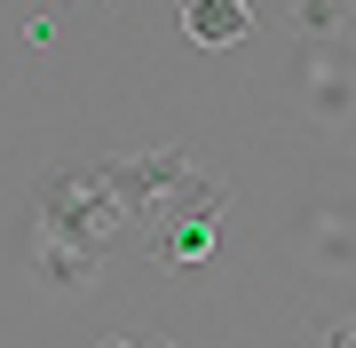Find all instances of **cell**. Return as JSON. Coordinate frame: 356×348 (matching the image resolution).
I'll list each match as a JSON object with an SVG mask.
<instances>
[{"mask_svg": "<svg viewBox=\"0 0 356 348\" xmlns=\"http://www.w3.org/2000/svg\"><path fill=\"white\" fill-rule=\"evenodd\" d=\"M293 24H301V40H332V32L348 24V0H301Z\"/></svg>", "mask_w": 356, "mask_h": 348, "instance_id": "cell-6", "label": "cell"}, {"mask_svg": "<svg viewBox=\"0 0 356 348\" xmlns=\"http://www.w3.org/2000/svg\"><path fill=\"white\" fill-rule=\"evenodd\" d=\"M182 32H191L198 48H229V40L254 32V8H245V0H182Z\"/></svg>", "mask_w": 356, "mask_h": 348, "instance_id": "cell-4", "label": "cell"}, {"mask_svg": "<svg viewBox=\"0 0 356 348\" xmlns=\"http://www.w3.org/2000/svg\"><path fill=\"white\" fill-rule=\"evenodd\" d=\"M32 206H40V245H64V254H88V261H103L111 245L143 238L135 214L111 198V182H103L95 158H79V167H48L40 190H32Z\"/></svg>", "mask_w": 356, "mask_h": 348, "instance_id": "cell-1", "label": "cell"}, {"mask_svg": "<svg viewBox=\"0 0 356 348\" xmlns=\"http://www.w3.org/2000/svg\"><path fill=\"white\" fill-rule=\"evenodd\" d=\"M95 167H103V182H111V198L135 214V230L151 222V206H159L166 190H182V182L198 174L182 151H135V158H119V151H111V158H95Z\"/></svg>", "mask_w": 356, "mask_h": 348, "instance_id": "cell-2", "label": "cell"}, {"mask_svg": "<svg viewBox=\"0 0 356 348\" xmlns=\"http://www.w3.org/2000/svg\"><path fill=\"white\" fill-rule=\"evenodd\" d=\"M325 348H356V340H348V324H341V333H325Z\"/></svg>", "mask_w": 356, "mask_h": 348, "instance_id": "cell-8", "label": "cell"}, {"mask_svg": "<svg viewBox=\"0 0 356 348\" xmlns=\"http://www.w3.org/2000/svg\"><path fill=\"white\" fill-rule=\"evenodd\" d=\"M348 340H356V317H348Z\"/></svg>", "mask_w": 356, "mask_h": 348, "instance_id": "cell-9", "label": "cell"}, {"mask_svg": "<svg viewBox=\"0 0 356 348\" xmlns=\"http://www.w3.org/2000/svg\"><path fill=\"white\" fill-rule=\"evenodd\" d=\"M103 348H166V340H119V333H111V340H103Z\"/></svg>", "mask_w": 356, "mask_h": 348, "instance_id": "cell-7", "label": "cell"}, {"mask_svg": "<svg viewBox=\"0 0 356 348\" xmlns=\"http://www.w3.org/2000/svg\"><path fill=\"white\" fill-rule=\"evenodd\" d=\"M143 238H151V254L166 261V270H206L222 230H214V214H159Z\"/></svg>", "mask_w": 356, "mask_h": 348, "instance_id": "cell-3", "label": "cell"}, {"mask_svg": "<svg viewBox=\"0 0 356 348\" xmlns=\"http://www.w3.org/2000/svg\"><path fill=\"white\" fill-rule=\"evenodd\" d=\"M103 261L88 254H64V245H40V285H56V293H95Z\"/></svg>", "mask_w": 356, "mask_h": 348, "instance_id": "cell-5", "label": "cell"}]
</instances>
